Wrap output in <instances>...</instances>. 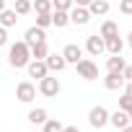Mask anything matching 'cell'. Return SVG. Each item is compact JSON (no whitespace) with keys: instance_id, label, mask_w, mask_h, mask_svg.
Instances as JSON below:
<instances>
[{"instance_id":"6da1fadb","label":"cell","mask_w":132,"mask_h":132,"mask_svg":"<svg viewBox=\"0 0 132 132\" xmlns=\"http://www.w3.org/2000/svg\"><path fill=\"white\" fill-rule=\"evenodd\" d=\"M29 60H31V49H29L26 42H16V44H11V49H8V62L13 65V68H26Z\"/></svg>"},{"instance_id":"7a4b0ae2","label":"cell","mask_w":132,"mask_h":132,"mask_svg":"<svg viewBox=\"0 0 132 132\" xmlns=\"http://www.w3.org/2000/svg\"><path fill=\"white\" fill-rule=\"evenodd\" d=\"M75 70H78V75L80 78H86V80H96L98 78V65L93 62V60H78L75 62Z\"/></svg>"},{"instance_id":"3957f363","label":"cell","mask_w":132,"mask_h":132,"mask_svg":"<svg viewBox=\"0 0 132 132\" xmlns=\"http://www.w3.org/2000/svg\"><path fill=\"white\" fill-rule=\"evenodd\" d=\"M88 122H91V127L101 129L104 124H109V111H106L104 106H93V109L88 111Z\"/></svg>"},{"instance_id":"277c9868","label":"cell","mask_w":132,"mask_h":132,"mask_svg":"<svg viewBox=\"0 0 132 132\" xmlns=\"http://www.w3.org/2000/svg\"><path fill=\"white\" fill-rule=\"evenodd\" d=\"M39 91H42L44 96H49V98H52V96H57V93H60V80H57V78L44 75V78L39 80Z\"/></svg>"},{"instance_id":"5b68a950","label":"cell","mask_w":132,"mask_h":132,"mask_svg":"<svg viewBox=\"0 0 132 132\" xmlns=\"http://www.w3.org/2000/svg\"><path fill=\"white\" fill-rule=\"evenodd\" d=\"M16 96H18V101H23V104H31V101H34V96H36V88H34V83H29V80L18 83V88H16Z\"/></svg>"},{"instance_id":"8992f818","label":"cell","mask_w":132,"mask_h":132,"mask_svg":"<svg viewBox=\"0 0 132 132\" xmlns=\"http://www.w3.org/2000/svg\"><path fill=\"white\" fill-rule=\"evenodd\" d=\"M68 13H70V21L78 23V26H86V23L91 21V13H88V8H83V5H75V8H70Z\"/></svg>"},{"instance_id":"52a82bcc","label":"cell","mask_w":132,"mask_h":132,"mask_svg":"<svg viewBox=\"0 0 132 132\" xmlns=\"http://www.w3.org/2000/svg\"><path fill=\"white\" fill-rule=\"evenodd\" d=\"M86 49H88V54H91V57H98V54H104V52H106V47H104V39H101L98 34L88 36V42H86Z\"/></svg>"},{"instance_id":"ba28073f","label":"cell","mask_w":132,"mask_h":132,"mask_svg":"<svg viewBox=\"0 0 132 132\" xmlns=\"http://www.w3.org/2000/svg\"><path fill=\"white\" fill-rule=\"evenodd\" d=\"M26 68H29V75H31V78H39V80H42L44 75H49L47 62H44V60H29Z\"/></svg>"},{"instance_id":"9c48e42d","label":"cell","mask_w":132,"mask_h":132,"mask_svg":"<svg viewBox=\"0 0 132 132\" xmlns=\"http://www.w3.org/2000/svg\"><path fill=\"white\" fill-rule=\"evenodd\" d=\"M62 57H65L68 65H75L78 60H83V49H80L78 44H68V47L62 49Z\"/></svg>"},{"instance_id":"30bf717a","label":"cell","mask_w":132,"mask_h":132,"mask_svg":"<svg viewBox=\"0 0 132 132\" xmlns=\"http://www.w3.org/2000/svg\"><path fill=\"white\" fill-rule=\"evenodd\" d=\"M23 42H26L29 47H34V44H39V42H47V36H44V29H39V26H31V29L26 31Z\"/></svg>"},{"instance_id":"8fae6325","label":"cell","mask_w":132,"mask_h":132,"mask_svg":"<svg viewBox=\"0 0 132 132\" xmlns=\"http://www.w3.org/2000/svg\"><path fill=\"white\" fill-rule=\"evenodd\" d=\"M44 62H47V70H54V73L65 70V65H68L62 54H47V57H44Z\"/></svg>"},{"instance_id":"7c38bea8","label":"cell","mask_w":132,"mask_h":132,"mask_svg":"<svg viewBox=\"0 0 132 132\" xmlns=\"http://www.w3.org/2000/svg\"><path fill=\"white\" fill-rule=\"evenodd\" d=\"M104 86H106L109 91H119V88L124 86V75H122V73H109V75L104 78Z\"/></svg>"},{"instance_id":"4fadbf2b","label":"cell","mask_w":132,"mask_h":132,"mask_svg":"<svg viewBox=\"0 0 132 132\" xmlns=\"http://www.w3.org/2000/svg\"><path fill=\"white\" fill-rule=\"evenodd\" d=\"M109 122H111L117 129H122V127H127V124H129V114H127L124 109H117L114 114H109Z\"/></svg>"},{"instance_id":"5bb4252c","label":"cell","mask_w":132,"mask_h":132,"mask_svg":"<svg viewBox=\"0 0 132 132\" xmlns=\"http://www.w3.org/2000/svg\"><path fill=\"white\" fill-rule=\"evenodd\" d=\"M124 68H127V62H124L122 54H111V57L106 60V70H109V73H122Z\"/></svg>"},{"instance_id":"9a60e30c","label":"cell","mask_w":132,"mask_h":132,"mask_svg":"<svg viewBox=\"0 0 132 132\" xmlns=\"http://www.w3.org/2000/svg\"><path fill=\"white\" fill-rule=\"evenodd\" d=\"M88 13L91 16H106L109 13V0H91L88 3Z\"/></svg>"},{"instance_id":"2e32d148","label":"cell","mask_w":132,"mask_h":132,"mask_svg":"<svg viewBox=\"0 0 132 132\" xmlns=\"http://www.w3.org/2000/svg\"><path fill=\"white\" fill-rule=\"evenodd\" d=\"M104 47H106V52L109 54H122V39H119V34L117 36H109V39H104Z\"/></svg>"},{"instance_id":"e0dca14e","label":"cell","mask_w":132,"mask_h":132,"mask_svg":"<svg viewBox=\"0 0 132 132\" xmlns=\"http://www.w3.org/2000/svg\"><path fill=\"white\" fill-rule=\"evenodd\" d=\"M16 21H18V13H16V11H8V8L0 11V26L11 29V26H16Z\"/></svg>"},{"instance_id":"ac0fdd59","label":"cell","mask_w":132,"mask_h":132,"mask_svg":"<svg viewBox=\"0 0 132 132\" xmlns=\"http://www.w3.org/2000/svg\"><path fill=\"white\" fill-rule=\"evenodd\" d=\"M52 23H54L57 29L68 26V23H70V13H68V11H52Z\"/></svg>"},{"instance_id":"d6986e66","label":"cell","mask_w":132,"mask_h":132,"mask_svg":"<svg viewBox=\"0 0 132 132\" xmlns=\"http://www.w3.org/2000/svg\"><path fill=\"white\" fill-rule=\"evenodd\" d=\"M117 34H119V26H117L114 21H104V26H101L98 36H101V39H109V36H117Z\"/></svg>"},{"instance_id":"ffe728a7","label":"cell","mask_w":132,"mask_h":132,"mask_svg":"<svg viewBox=\"0 0 132 132\" xmlns=\"http://www.w3.org/2000/svg\"><path fill=\"white\" fill-rule=\"evenodd\" d=\"M29 49H31V60H44V57L49 54L47 42H39V44H34V47H29Z\"/></svg>"},{"instance_id":"44dd1931","label":"cell","mask_w":132,"mask_h":132,"mask_svg":"<svg viewBox=\"0 0 132 132\" xmlns=\"http://www.w3.org/2000/svg\"><path fill=\"white\" fill-rule=\"evenodd\" d=\"M29 122L31 124H44L47 122V109H31L29 111Z\"/></svg>"},{"instance_id":"7402d4cb","label":"cell","mask_w":132,"mask_h":132,"mask_svg":"<svg viewBox=\"0 0 132 132\" xmlns=\"http://www.w3.org/2000/svg\"><path fill=\"white\" fill-rule=\"evenodd\" d=\"M31 8H34L36 13H52V0H34Z\"/></svg>"},{"instance_id":"603a6c76","label":"cell","mask_w":132,"mask_h":132,"mask_svg":"<svg viewBox=\"0 0 132 132\" xmlns=\"http://www.w3.org/2000/svg\"><path fill=\"white\" fill-rule=\"evenodd\" d=\"M44 132H62V122L60 119H47L44 122Z\"/></svg>"},{"instance_id":"cb8c5ba5","label":"cell","mask_w":132,"mask_h":132,"mask_svg":"<svg viewBox=\"0 0 132 132\" xmlns=\"http://www.w3.org/2000/svg\"><path fill=\"white\" fill-rule=\"evenodd\" d=\"M73 0H52V11H70Z\"/></svg>"},{"instance_id":"d4e9b609","label":"cell","mask_w":132,"mask_h":132,"mask_svg":"<svg viewBox=\"0 0 132 132\" xmlns=\"http://www.w3.org/2000/svg\"><path fill=\"white\" fill-rule=\"evenodd\" d=\"M52 23V13H36V26L39 29H47Z\"/></svg>"},{"instance_id":"484cf974","label":"cell","mask_w":132,"mask_h":132,"mask_svg":"<svg viewBox=\"0 0 132 132\" xmlns=\"http://www.w3.org/2000/svg\"><path fill=\"white\" fill-rule=\"evenodd\" d=\"M18 16H23V13H29L31 11V3H29V0H16V8H13Z\"/></svg>"},{"instance_id":"4316f807","label":"cell","mask_w":132,"mask_h":132,"mask_svg":"<svg viewBox=\"0 0 132 132\" xmlns=\"http://www.w3.org/2000/svg\"><path fill=\"white\" fill-rule=\"evenodd\" d=\"M119 11H122V16H132V0H122Z\"/></svg>"},{"instance_id":"83f0119b","label":"cell","mask_w":132,"mask_h":132,"mask_svg":"<svg viewBox=\"0 0 132 132\" xmlns=\"http://www.w3.org/2000/svg\"><path fill=\"white\" fill-rule=\"evenodd\" d=\"M119 109H124V111H129V109H132V98H129L127 93L119 98Z\"/></svg>"},{"instance_id":"f1b7e54d","label":"cell","mask_w":132,"mask_h":132,"mask_svg":"<svg viewBox=\"0 0 132 132\" xmlns=\"http://www.w3.org/2000/svg\"><path fill=\"white\" fill-rule=\"evenodd\" d=\"M8 44V34H5V26H0V47Z\"/></svg>"},{"instance_id":"f546056e","label":"cell","mask_w":132,"mask_h":132,"mask_svg":"<svg viewBox=\"0 0 132 132\" xmlns=\"http://www.w3.org/2000/svg\"><path fill=\"white\" fill-rule=\"evenodd\" d=\"M122 75H124V83H127V80H132V65H127V68L122 70Z\"/></svg>"},{"instance_id":"4dcf8cb0","label":"cell","mask_w":132,"mask_h":132,"mask_svg":"<svg viewBox=\"0 0 132 132\" xmlns=\"http://www.w3.org/2000/svg\"><path fill=\"white\" fill-rule=\"evenodd\" d=\"M124 93H127V96L132 98V80H127V88H124Z\"/></svg>"},{"instance_id":"1f68e13d","label":"cell","mask_w":132,"mask_h":132,"mask_svg":"<svg viewBox=\"0 0 132 132\" xmlns=\"http://www.w3.org/2000/svg\"><path fill=\"white\" fill-rule=\"evenodd\" d=\"M62 132H80L78 127H62Z\"/></svg>"},{"instance_id":"d6a6232c","label":"cell","mask_w":132,"mask_h":132,"mask_svg":"<svg viewBox=\"0 0 132 132\" xmlns=\"http://www.w3.org/2000/svg\"><path fill=\"white\" fill-rule=\"evenodd\" d=\"M75 3H78V5H83V8H88V3H91V0H75Z\"/></svg>"},{"instance_id":"836d02e7","label":"cell","mask_w":132,"mask_h":132,"mask_svg":"<svg viewBox=\"0 0 132 132\" xmlns=\"http://www.w3.org/2000/svg\"><path fill=\"white\" fill-rule=\"evenodd\" d=\"M122 132H132V124H127V127H122Z\"/></svg>"},{"instance_id":"e575fe53","label":"cell","mask_w":132,"mask_h":132,"mask_svg":"<svg viewBox=\"0 0 132 132\" xmlns=\"http://www.w3.org/2000/svg\"><path fill=\"white\" fill-rule=\"evenodd\" d=\"M3 8H5V0H0V11H3Z\"/></svg>"},{"instance_id":"d590c367","label":"cell","mask_w":132,"mask_h":132,"mask_svg":"<svg viewBox=\"0 0 132 132\" xmlns=\"http://www.w3.org/2000/svg\"><path fill=\"white\" fill-rule=\"evenodd\" d=\"M129 47H132V31H129Z\"/></svg>"}]
</instances>
